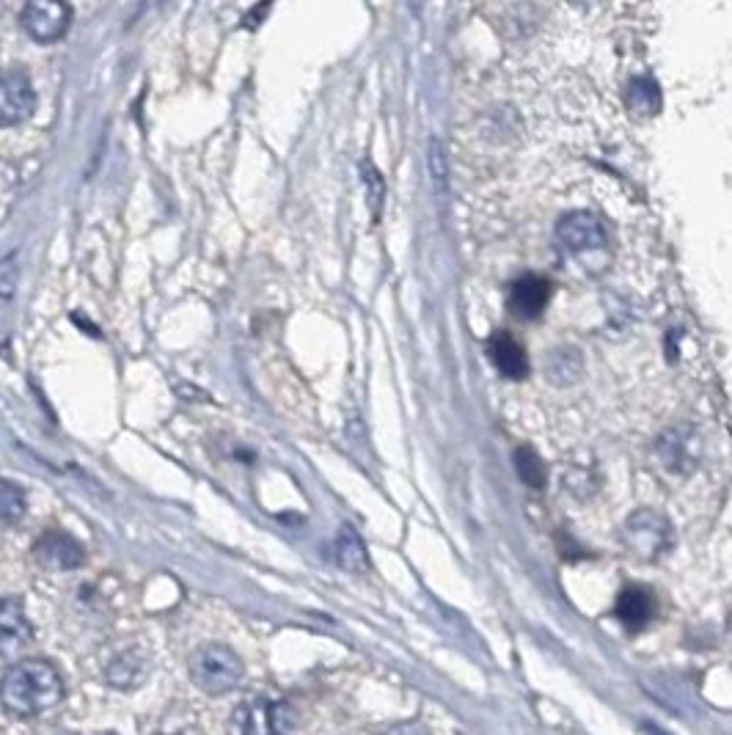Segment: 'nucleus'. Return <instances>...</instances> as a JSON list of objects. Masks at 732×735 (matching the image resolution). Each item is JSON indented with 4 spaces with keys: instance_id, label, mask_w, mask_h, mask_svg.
Returning a JSON list of instances; mask_svg holds the SVG:
<instances>
[{
    "instance_id": "20",
    "label": "nucleus",
    "mask_w": 732,
    "mask_h": 735,
    "mask_svg": "<svg viewBox=\"0 0 732 735\" xmlns=\"http://www.w3.org/2000/svg\"><path fill=\"white\" fill-rule=\"evenodd\" d=\"M565 485L573 496H578V499H587V496H592L595 488H598V479H595V474H592L589 468L573 466L570 471H567Z\"/></svg>"
},
{
    "instance_id": "10",
    "label": "nucleus",
    "mask_w": 732,
    "mask_h": 735,
    "mask_svg": "<svg viewBox=\"0 0 732 735\" xmlns=\"http://www.w3.org/2000/svg\"><path fill=\"white\" fill-rule=\"evenodd\" d=\"M34 636L23 601L0 598V658L20 653Z\"/></svg>"
},
{
    "instance_id": "27",
    "label": "nucleus",
    "mask_w": 732,
    "mask_h": 735,
    "mask_svg": "<svg viewBox=\"0 0 732 735\" xmlns=\"http://www.w3.org/2000/svg\"><path fill=\"white\" fill-rule=\"evenodd\" d=\"M67 735H75V733H67Z\"/></svg>"
},
{
    "instance_id": "12",
    "label": "nucleus",
    "mask_w": 732,
    "mask_h": 735,
    "mask_svg": "<svg viewBox=\"0 0 732 735\" xmlns=\"http://www.w3.org/2000/svg\"><path fill=\"white\" fill-rule=\"evenodd\" d=\"M488 353L493 367L499 369L507 380H521L529 372V358H526L523 347L507 331H496V334L490 336Z\"/></svg>"
},
{
    "instance_id": "7",
    "label": "nucleus",
    "mask_w": 732,
    "mask_h": 735,
    "mask_svg": "<svg viewBox=\"0 0 732 735\" xmlns=\"http://www.w3.org/2000/svg\"><path fill=\"white\" fill-rule=\"evenodd\" d=\"M36 108V91L25 69H6L0 75V127L23 124Z\"/></svg>"
},
{
    "instance_id": "4",
    "label": "nucleus",
    "mask_w": 732,
    "mask_h": 735,
    "mask_svg": "<svg viewBox=\"0 0 732 735\" xmlns=\"http://www.w3.org/2000/svg\"><path fill=\"white\" fill-rule=\"evenodd\" d=\"M295 724L292 705L276 697H251L234 708L229 719L232 735H287Z\"/></svg>"
},
{
    "instance_id": "3",
    "label": "nucleus",
    "mask_w": 732,
    "mask_h": 735,
    "mask_svg": "<svg viewBox=\"0 0 732 735\" xmlns=\"http://www.w3.org/2000/svg\"><path fill=\"white\" fill-rule=\"evenodd\" d=\"M622 540L636 559L644 562H655V559L666 557L672 546H675V529L666 515L655 513V510H636V513L625 521L622 529Z\"/></svg>"
},
{
    "instance_id": "18",
    "label": "nucleus",
    "mask_w": 732,
    "mask_h": 735,
    "mask_svg": "<svg viewBox=\"0 0 732 735\" xmlns=\"http://www.w3.org/2000/svg\"><path fill=\"white\" fill-rule=\"evenodd\" d=\"M515 471H518V477L523 479V485H529V488H543L545 479H548L545 463L540 460V455L534 452L532 446H521V449L515 452Z\"/></svg>"
},
{
    "instance_id": "19",
    "label": "nucleus",
    "mask_w": 732,
    "mask_h": 735,
    "mask_svg": "<svg viewBox=\"0 0 732 735\" xmlns=\"http://www.w3.org/2000/svg\"><path fill=\"white\" fill-rule=\"evenodd\" d=\"M17 284H20V257L12 251L0 259V309L14 301Z\"/></svg>"
},
{
    "instance_id": "21",
    "label": "nucleus",
    "mask_w": 732,
    "mask_h": 735,
    "mask_svg": "<svg viewBox=\"0 0 732 735\" xmlns=\"http://www.w3.org/2000/svg\"><path fill=\"white\" fill-rule=\"evenodd\" d=\"M548 375L556 383H567L578 375V358L573 353H556L551 356V367H548Z\"/></svg>"
},
{
    "instance_id": "11",
    "label": "nucleus",
    "mask_w": 732,
    "mask_h": 735,
    "mask_svg": "<svg viewBox=\"0 0 732 735\" xmlns=\"http://www.w3.org/2000/svg\"><path fill=\"white\" fill-rule=\"evenodd\" d=\"M548 301H551V284L543 276L526 273L521 279L512 281L510 312L518 320H534V317H540L545 306H548Z\"/></svg>"
},
{
    "instance_id": "26",
    "label": "nucleus",
    "mask_w": 732,
    "mask_h": 735,
    "mask_svg": "<svg viewBox=\"0 0 732 735\" xmlns=\"http://www.w3.org/2000/svg\"><path fill=\"white\" fill-rule=\"evenodd\" d=\"M727 628H730V634H732V606H730V617H727Z\"/></svg>"
},
{
    "instance_id": "22",
    "label": "nucleus",
    "mask_w": 732,
    "mask_h": 735,
    "mask_svg": "<svg viewBox=\"0 0 732 735\" xmlns=\"http://www.w3.org/2000/svg\"><path fill=\"white\" fill-rule=\"evenodd\" d=\"M361 174H364L366 190H369V204H372V212L378 215L380 204H383V179H380L378 168L369 166V163H361Z\"/></svg>"
},
{
    "instance_id": "15",
    "label": "nucleus",
    "mask_w": 732,
    "mask_h": 735,
    "mask_svg": "<svg viewBox=\"0 0 732 735\" xmlns=\"http://www.w3.org/2000/svg\"><path fill=\"white\" fill-rule=\"evenodd\" d=\"M146 675V661L141 653L127 650L122 656H116L105 669V678L111 680L116 689H133Z\"/></svg>"
},
{
    "instance_id": "6",
    "label": "nucleus",
    "mask_w": 732,
    "mask_h": 735,
    "mask_svg": "<svg viewBox=\"0 0 732 735\" xmlns=\"http://www.w3.org/2000/svg\"><path fill=\"white\" fill-rule=\"evenodd\" d=\"M20 25L25 28V34L42 45L58 42L67 36L69 25H72V6L56 3V0H31L20 12Z\"/></svg>"
},
{
    "instance_id": "5",
    "label": "nucleus",
    "mask_w": 732,
    "mask_h": 735,
    "mask_svg": "<svg viewBox=\"0 0 732 735\" xmlns=\"http://www.w3.org/2000/svg\"><path fill=\"white\" fill-rule=\"evenodd\" d=\"M702 435L694 424H672L655 441V457L658 463L677 477L694 474L702 463Z\"/></svg>"
},
{
    "instance_id": "24",
    "label": "nucleus",
    "mask_w": 732,
    "mask_h": 735,
    "mask_svg": "<svg viewBox=\"0 0 732 735\" xmlns=\"http://www.w3.org/2000/svg\"><path fill=\"white\" fill-rule=\"evenodd\" d=\"M177 391L182 394V400H190V402H210V397H207V391H201V389H193V386H188V383H177Z\"/></svg>"
},
{
    "instance_id": "23",
    "label": "nucleus",
    "mask_w": 732,
    "mask_h": 735,
    "mask_svg": "<svg viewBox=\"0 0 732 735\" xmlns=\"http://www.w3.org/2000/svg\"><path fill=\"white\" fill-rule=\"evenodd\" d=\"M380 735H430V730L419 722H402L389 727V730H383Z\"/></svg>"
},
{
    "instance_id": "13",
    "label": "nucleus",
    "mask_w": 732,
    "mask_h": 735,
    "mask_svg": "<svg viewBox=\"0 0 732 735\" xmlns=\"http://www.w3.org/2000/svg\"><path fill=\"white\" fill-rule=\"evenodd\" d=\"M617 617L628 631H642L655 617V598L644 587H625L617 598Z\"/></svg>"
},
{
    "instance_id": "16",
    "label": "nucleus",
    "mask_w": 732,
    "mask_h": 735,
    "mask_svg": "<svg viewBox=\"0 0 732 735\" xmlns=\"http://www.w3.org/2000/svg\"><path fill=\"white\" fill-rule=\"evenodd\" d=\"M28 513V499L25 490L12 482V479L0 477V526L20 524Z\"/></svg>"
},
{
    "instance_id": "17",
    "label": "nucleus",
    "mask_w": 732,
    "mask_h": 735,
    "mask_svg": "<svg viewBox=\"0 0 732 735\" xmlns=\"http://www.w3.org/2000/svg\"><path fill=\"white\" fill-rule=\"evenodd\" d=\"M625 102H628V108H631L636 116H653V113L661 108V91H658V86L650 83V80L636 78L631 80V86H628Z\"/></svg>"
},
{
    "instance_id": "14",
    "label": "nucleus",
    "mask_w": 732,
    "mask_h": 735,
    "mask_svg": "<svg viewBox=\"0 0 732 735\" xmlns=\"http://www.w3.org/2000/svg\"><path fill=\"white\" fill-rule=\"evenodd\" d=\"M333 559H336L339 568L350 570V573H366L369 570V557H366L364 543L350 526H342L336 540H333Z\"/></svg>"
},
{
    "instance_id": "2",
    "label": "nucleus",
    "mask_w": 732,
    "mask_h": 735,
    "mask_svg": "<svg viewBox=\"0 0 732 735\" xmlns=\"http://www.w3.org/2000/svg\"><path fill=\"white\" fill-rule=\"evenodd\" d=\"M245 675V667L240 656L232 647L218 645H201L193 656H190V678L199 686L204 694L218 697V694H229L240 686Z\"/></svg>"
},
{
    "instance_id": "9",
    "label": "nucleus",
    "mask_w": 732,
    "mask_h": 735,
    "mask_svg": "<svg viewBox=\"0 0 732 735\" xmlns=\"http://www.w3.org/2000/svg\"><path fill=\"white\" fill-rule=\"evenodd\" d=\"M34 557L53 570H75L83 565L86 551L72 535L50 529L34 543Z\"/></svg>"
},
{
    "instance_id": "25",
    "label": "nucleus",
    "mask_w": 732,
    "mask_h": 735,
    "mask_svg": "<svg viewBox=\"0 0 732 735\" xmlns=\"http://www.w3.org/2000/svg\"><path fill=\"white\" fill-rule=\"evenodd\" d=\"M267 12H270V3H267V6H254L251 12L245 14L243 25H245V28H256V25H259V23H262V20H265V14Z\"/></svg>"
},
{
    "instance_id": "1",
    "label": "nucleus",
    "mask_w": 732,
    "mask_h": 735,
    "mask_svg": "<svg viewBox=\"0 0 732 735\" xmlns=\"http://www.w3.org/2000/svg\"><path fill=\"white\" fill-rule=\"evenodd\" d=\"M64 700V678L50 661L28 658L6 669L0 678V705L12 716L34 719Z\"/></svg>"
},
{
    "instance_id": "8",
    "label": "nucleus",
    "mask_w": 732,
    "mask_h": 735,
    "mask_svg": "<svg viewBox=\"0 0 732 735\" xmlns=\"http://www.w3.org/2000/svg\"><path fill=\"white\" fill-rule=\"evenodd\" d=\"M556 243L570 254L595 251L606 243V229L598 215L592 212H567L565 218L556 223Z\"/></svg>"
}]
</instances>
